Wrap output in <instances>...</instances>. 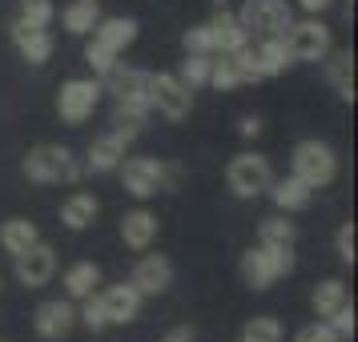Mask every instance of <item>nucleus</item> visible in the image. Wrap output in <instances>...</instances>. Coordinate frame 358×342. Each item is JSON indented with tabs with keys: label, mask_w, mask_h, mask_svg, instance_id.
<instances>
[{
	"label": "nucleus",
	"mask_w": 358,
	"mask_h": 342,
	"mask_svg": "<svg viewBox=\"0 0 358 342\" xmlns=\"http://www.w3.org/2000/svg\"><path fill=\"white\" fill-rule=\"evenodd\" d=\"M210 69H213V57H210V52H189V57L181 61L178 81L185 85V89H197V85H210Z\"/></svg>",
	"instance_id": "c85d7f7f"
},
{
	"label": "nucleus",
	"mask_w": 358,
	"mask_h": 342,
	"mask_svg": "<svg viewBox=\"0 0 358 342\" xmlns=\"http://www.w3.org/2000/svg\"><path fill=\"white\" fill-rule=\"evenodd\" d=\"M338 258L350 266L355 262V222H346V226L338 229Z\"/></svg>",
	"instance_id": "4c0bfd02"
},
{
	"label": "nucleus",
	"mask_w": 358,
	"mask_h": 342,
	"mask_svg": "<svg viewBox=\"0 0 358 342\" xmlns=\"http://www.w3.org/2000/svg\"><path fill=\"white\" fill-rule=\"evenodd\" d=\"M125 149H129V141H125L117 129L101 133L97 141L89 145V162H85V169H89V173H113L117 165L125 162Z\"/></svg>",
	"instance_id": "2eb2a0df"
},
{
	"label": "nucleus",
	"mask_w": 358,
	"mask_h": 342,
	"mask_svg": "<svg viewBox=\"0 0 358 342\" xmlns=\"http://www.w3.org/2000/svg\"><path fill=\"white\" fill-rule=\"evenodd\" d=\"M290 165H294V178H302L310 190H322L330 181L338 178V157L326 141H298L290 153Z\"/></svg>",
	"instance_id": "39448f33"
},
{
	"label": "nucleus",
	"mask_w": 358,
	"mask_h": 342,
	"mask_svg": "<svg viewBox=\"0 0 358 342\" xmlns=\"http://www.w3.org/2000/svg\"><path fill=\"white\" fill-rule=\"evenodd\" d=\"M185 52H210V57H213V29H210V20H206V24H194V29H185Z\"/></svg>",
	"instance_id": "c9c22d12"
},
{
	"label": "nucleus",
	"mask_w": 358,
	"mask_h": 342,
	"mask_svg": "<svg viewBox=\"0 0 358 342\" xmlns=\"http://www.w3.org/2000/svg\"><path fill=\"white\" fill-rule=\"evenodd\" d=\"M33 242H41V234H36L33 222H24V218H8L4 226H0V245H4V254H24Z\"/></svg>",
	"instance_id": "5701e85b"
},
{
	"label": "nucleus",
	"mask_w": 358,
	"mask_h": 342,
	"mask_svg": "<svg viewBox=\"0 0 358 342\" xmlns=\"http://www.w3.org/2000/svg\"><path fill=\"white\" fill-rule=\"evenodd\" d=\"M97 197L93 194H73L61 206V222H65L69 229H85V226H93V218H97Z\"/></svg>",
	"instance_id": "393cba45"
},
{
	"label": "nucleus",
	"mask_w": 358,
	"mask_h": 342,
	"mask_svg": "<svg viewBox=\"0 0 358 342\" xmlns=\"http://www.w3.org/2000/svg\"><path fill=\"white\" fill-rule=\"evenodd\" d=\"M101 306H105V322L109 326H125L137 318V310H141V294L133 290L129 282H121V286H109V290L101 294Z\"/></svg>",
	"instance_id": "dca6fc26"
},
{
	"label": "nucleus",
	"mask_w": 358,
	"mask_h": 342,
	"mask_svg": "<svg viewBox=\"0 0 358 342\" xmlns=\"http://www.w3.org/2000/svg\"><path fill=\"white\" fill-rule=\"evenodd\" d=\"M77 322H85L89 326V330H93V334H101V330H105V306H101V294H89V298H85V306H81V314H77Z\"/></svg>",
	"instance_id": "f704fd0d"
},
{
	"label": "nucleus",
	"mask_w": 358,
	"mask_h": 342,
	"mask_svg": "<svg viewBox=\"0 0 358 342\" xmlns=\"http://www.w3.org/2000/svg\"><path fill=\"white\" fill-rule=\"evenodd\" d=\"M210 85H213V89H222V93H229V89H238V85H242L238 69H234V61H229V52H222V61H213Z\"/></svg>",
	"instance_id": "2f4dec72"
},
{
	"label": "nucleus",
	"mask_w": 358,
	"mask_h": 342,
	"mask_svg": "<svg viewBox=\"0 0 358 342\" xmlns=\"http://www.w3.org/2000/svg\"><path fill=\"white\" fill-rule=\"evenodd\" d=\"M282 41H286V52H290L294 65H314V61H322L326 52L334 49V36H330V29L318 17L302 20V24H290Z\"/></svg>",
	"instance_id": "0eeeda50"
},
{
	"label": "nucleus",
	"mask_w": 358,
	"mask_h": 342,
	"mask_svg": "<svg viewBox=\"0 0 358 342\" xmlns=\"http://www.w3.org/2000/svg\"><path fill=\"white\" fill-rule=\"evenodd\" d=\"M326 65V81L334 85V93H338L342 101H355V57H350V49L346 52H326L322 57Z\"/></svg>",
	"instance_id": "aec40b11"
},
{
	"label": "nucleus",
	"mask_w": 358,
	"mask_h": 342,
	"mask_svg": "<svg viewBox=\"0 0 358 342\" xmlns=\"http://www.w3.org/2000/svg\"><path fill=\"white\" fill-rule=\"evenodd\" d=\"M117 169H121L125 190H129L137 201L162 194V190H173V185H178V178H181L178 165H165V162H157V157H125Z\"/></svg>",
	"instance_id": "7ed1b4c3"
},
{
	"label": "nucleus",
	"mask_w": 358,
	"mask_h": 342,
	"mask_svg": "<svg viewBox=\"0 0 358 342\" xmlns=\"http://www.w3.org/2000/svg\"><path fill=\"white\" fill-rule=\"evenodd\" d=\"M266 194L274 197V206L282 213H294V210H306L310 201H314V190H310L306 181L302 178H282V181H274V185H270V190H266Z\"/></svg>",
	"instance_id": "412c9836"
},
{
	"label": "nucleus",
	"mask_w": 358,
	"mask_h": 342,
	"mask_svg": "<svg viewBox=\"0 0 358 342\" xmlns=\"http://www.w3.org/2000/svg\"><path fill=\"white\" fill-rule=\"evenodd\" d=\"M294 270V250H274V245H254L242 254V278L250 290H270L278 278Z\"/></svg>",
	"instance_id": "20e7f679"
},
{
	"label": "nucleus",
	"mask_w": 358,
	"mask_h": 342,
	"mask_svg": "<svg viewBox=\"0 0 358 342\" xmlns=\"http://www.w3.org/2000/svg\"><path fill=\"white\" fill-rule=\"evenodd\" d=\"M97 20H101L97 0H73L65 13H61V24H65V33H73V36H89Z\"/></svg>",
	"instance_id": "b1692460"
},
{
	"label": "nucleus",
	"mask_w": 358,
	"mask_h": 342,
	"mask_svg": "<svg viewBox=\"0 0 358 342\" xmlns=\"http://www.w3.org/2000/svg\"><path fill=\"white\" fill-rule=\"evenodd\" d=\"M52 17H57L52 0H24V13H20V20H24L29 29H49Z\"/></svg>",
	"instance_id": "473e14b6"
},
{
	"label": "nucleus",
	"mask_w": 358,
	"mask_h": 342,
	"mask_svg": "<svg viewBox=\"0 0 358 342\" xmlns=\"http://www.w3.org/2000/svg\"><path fill=\"white\" fill-rule=\"evenodd\" d=\"M97 282H101L97 262H77V266H69V270H65V290H69V298H89Z\"/></svg>",
	"instance_id": "bb28decb"
},
{
	"label": "nucleus",
	"mask_w": 358,
	"mask_h": 342,
	"mask_svg": "<svg viewBox=\"0 0 358 342\" xmlns=\"http://www.w3.org/2000/svg\"><path fill=\"white\" fill-rule=\"evenodd\" d=\"M52 274H57V250L49 242H33L24 254H17V282L29 286V290H41L49 286Z\"/></svg>",
	"instance_id": "9b49d317"
},
{
	"label": "nucleus",
	"mask_w": 358,
	"mask_h": 342,
	"mask_svg": "<svg viewBox=\"0 0 358 342\" xmlns=\"http://www.w3.org/2000/svg\"><path fill=\"white\" fill-rule=\"evenodd\" d=\"M210 29H213V52H238L242 45H250V33L242 29L238 13H229V8H217Z\"/></svg>",
	"instance_id": "6ab92c4d"
},
{
	"label": "nucleus",
	"mask_w": 358,
	"mask_h": 342,
	"mask_svg": "<svg viewBox=\"0 0 358 342\" xmlns=\"http://www.w3.org/2000/svg\"><path fill=\"white\" fill-rule=\"evenodd\" d=\"M153 109H145V105H117V113H113V129L125 137V141H133L137 133L145 129V121Z\"/></svg>",
	"instance_id": "cd10ccee"
},
{
	"label": "nucleus",
	"mask_w": 358,
	"mask_h": 342,
	"mask_svg": "<svg viewBox=\"0 0 358 342\" xmlns=\"http://www.w3.org/2000/svg\"><path fill=\"white\" fill-rule=\"evenodd\" d=\"M162 342H194V326H173Z\"/></svg>",
	"instance_id": "58836bf2"
},
{
	"label": "nucleus",
	"mask_w": 358,
	"mask_h": 342,
	"mask_svg": "<svg viewBox=\"0 0 358 342\" xmlns=\"http://www.w3.org/2000/svg\"><path fill=\"white\" fill-rule=\"evenodd\" d=\"M137 41V20L133 17H109L93 24V41L85 45V61L93 65V73H109L117 65V57Z\"/></svg>",
	"instance_id": "f257e3e1"
},
{
	"label": "nucleus",
	"mask_w": 358,
	"mask_h": 342,
	"mask_svg": "<svg viewBox=\"0 0 358 342\" xmlns=\"http://www.w3.org/2000/svg\"><path fill=\"white\" fill-rule=\"evenodd\" d=\"M254 61H258L262 77H278V73H286V69L294 65L282 36H266V41H254Z\"/></svg>",
	"instance_id": "4be33fe9"
},
{
	"label": "nucleus",
	"mask_w": 358,
	"mask_h": 342,
	"mask_svg": "<svg viewBox=\"0 0 358 342\" xmlns=\"http://www.w3.org/2000/svg\"><path fill=\"white\" fill-rule=\"evenodd\" d=\"M238 20L250 33V41H266V36H286V29L294 24V13L286 0H245Z\"/></svg>",
	"instance_id": "423d86ee"
},
{
	"label": "nucleus",
	"mask_w": 358,
	"mask_h": 342,
	"mask_svg": "<svg viewBox=\"0 0 358 342\" xmlns=\"http://www.w3.org/2000/svg\"><path fill=\"white\" fill-rule=\"evenodd\" d=\"M85 165L73 157V149L69 145H36L29 149V157H24V178L36 181V185H73V181H81Z\"/></svg>",
	"instance_id": "f03ea898"
},
{
	"label": "nucleus",
	"mask_w": 358,
	"mask_h": 342,
	"mask_svg": "<svg viewBox=\"0 0 358 342\" xmlns=\"http://www.w3.org/2000/svg\"><path fill=\"white\" fill-rule=\"evenodd\" d=\"M258 133H262V121H258V117H245V121H242V137H245V141H254Z\"/></svg>",
	"instance_id": "a19ab883"
},
{
	"label": "nucleus",
	"mask_w": 358,
	"mask_h": 342,
	"mask_svg": "<svg viewBox=\"0 0 358 342\" xmlns=\"http://www.w3.org/2000/svg\"><path fill=\"white\" fill-rule=\"evenodd\" d=\"M238 342H282V322L270 318V314H258V318L245 322V330H242Z\"/></svg>",
	"instance_id": "7c9ffc66"
},
{
	"label": "nucleus",
	"mask_w": 358,
	"mask_h": 342,
	"mask_svg": "<svg viewBox=\"0 0 358 342\" xmlns=\"http://www.w3.org/2000/svg\"><path fill=\"white\" fill-rule=\"evenodd\" d=\"M310 302H314V314L326 322V318H330V314L346 302V282H338V278H326V282H318Z\"/></svg>",
	"instance_id": "a878e982"
},
{
	"label": "nucleus",
	"mask_w": 358,
	"mask_h": 342,
	"mask_svg": "<svg viewBox=\"0 0 358 342\" xmlns=\"http://www.w3.org/2000/svg\"><path fill=\"white\" fill-rule=\"evenodd\" d=\"M169 282H173V262L165 258V254H145V258L133 266V278L129 286L141 298H157V294L169 290Z\"/></svg>",
	"instance_id": "f8f14e48"
},
{
	"label": "nucleus",
	"mask_w": 358,
	"mask_h": 342,
	"mask_svg": "<svg viewBox=\"0 0 358 342\" xmlns=\"http://www.w3.org/2000/svg\"><path fill=\"white\" fill-rule=\"evenodd\" d=\"M262 245H274V250H294V226L286 218H266L258 226Z\"/></svg>",
	"instance_id": "c756f323"
},
{
	"label": "nucleus",
	"mask_w": 358,
	"mask_h": 342,
	"mask_svg": "<svg viewBox=\"0 0 358 342\" xmlns=\"http://www.w3.org/2000/svg\"><path fill=\"white\" fill-rule=\"evenodd\" d=\"M294 342H342V339H338V334H334V330H330V326L322 322V318H318V322L302 326V330L294 334Z\"/></svg>",
	"instance_id": "e433bc0d"
},
{
	"label": "nucleus",
	"mask_w": 358,
	"mask_h": 342,
	"mask_svg": "<svg viewBox=\"0 0 358 342\" xmlns=\"http://www.w3.org/2000/svg\"><path fill=\"white\" fill-rule=\"evenodd\" d=\"M149 109L169 121H185L194 109V89H185L173 73H149Z\"/></svg>",
	"instance_id": "9d476101"
},
{
	"label": "nucleus",
	"mask_w": 358,
	"mask_h": 342,
	"mask_svg": "<svg viewBox=\"0 0 358 342\" xmlns=\"http://www.w3.org/2000/svg\"><path fill=\"white\" fill-rule=\"evenodd\" d=\"M13 41H17L20 57H24L29 65H45V61L52 57V49H57L49 29H29L24 20H17V24H13Z\"/></svg>",
	"instance_id": "f3484780"
},
{
	"label": "nucleus",
	"mask_w": 358,
	"mask_h": 342,
	"mask_svg": "<svg viewBox=\"0 0 358 342\" xmlns=\"http://www.w3.org/2000/svg\"><path fill=\"white\" fill-rule=\"evenodd\" d=\"M213 8H229V0H213Z\"/></svg>",
	"instance_id": "79ce46f5"
},
{
	"label": "nucleus",
	"mask_w": 358,
	"mask_h": 342,
	"mask_svg": "<svg viewBox=\"0 0 358 342\" xmlns=\"http://www.w3.org/2000/svg\"><path fill=\"white\" fill-rule=\"evenodd\" d=\"M36 334L49 342H61L73 334V326H77V310H73V302H65V298H52V302H41L36 306Z\"/></svg>",
	"instance_id": "ddd939ff"
},
{
	"label": "nucleus",
	"mask_w": 358,
	"mask_h": 342,
	"mask_svg": "<svg viewBox=\"0 0 358 342\" xmlns=\"http://www.w3.org/2000/svg\"><path fill=\"white\" fill-rule=\"evenodd\" d=\"M330 4H334V0H298V8H306L310 17H318V13H326Z\"/></svg>",
	"instance_id": "ea45409f"
},
{
	"label": "nucleus",
	"mask_w": 358,
	"mask_h": 342,
	"mask_svg": "<svg viewBox=\"0 0 358 342\" xmlns=\"http://www.w3.org/2000/svg\"><path fill=\"white\" fill-rule=\"evenodd\" d=\"M226 181L238 197H262L274 185V169L262 153H238L226 169Z\"/></svg>",
	"instance_id": "1a4fd4ad"
},
{
	"label": "nucleus",
	"mask_w": 358,
	"mask_h": 342,
	"mask_svg": "<svg viewBox=\"0 0 358 342\" xmlns=\"http://www.w3.org/2000/svg\"><path fill=\"white\" fill-rule=\"evenodd\" d=\"M109 93L117 97V105H145L149 109V73L145 69H121L113 65L105 73Z\"/></svg>",
	"instance_id": "4468645a"
},
{
	"label": "nucleus",
	"mask_w": 358,
	"mask_h": 342,
	"mask_svg": "<svg viewBox=\"0 0 358 342\" xmlns=\"http://www.w3.org/2000/svg\"><path fill=\"white\" fill-rule=\"evenodd\" d=\"M326 326H330V330H334V334H338L342 342L355 339V306H350V298H346V302H342V306L334 310L330 318H326Z\"/></svg>",
	"instance_id": "72a5a7b5"
},
{
	"label": "nucleus",
	"mask_w": 358,
	"mask_h": 342,
	"mask_svg": "<svg viewBox=\"0 0 358 342\" xmlns=\"http://www.w3.org/2000/svg\"><path fill=\"white\" fill-rule=\"evenodd\" d=\"M101 105V81L97 77H73L57 93V113L65 125H85Z\"/></svg>",
	"instance_id": "6e6552de"
},
{
	"label": "nucleus",
	"mask_w": 358,
	"mask_h": 342,
	"mask_svg": "<svg viewBox=\"0 0 358 342\" xmlns=\"http://www.w3.org/2000/svg\"><path fill=\"white\" fill-rule=\"evenodd\" d=\"M121 242L137 250V254H145L149 245L157 242V218L149 210H129L121 218Z\"/></svg>",
	"instance_id": "a211bd4d"
}]
</instances>
